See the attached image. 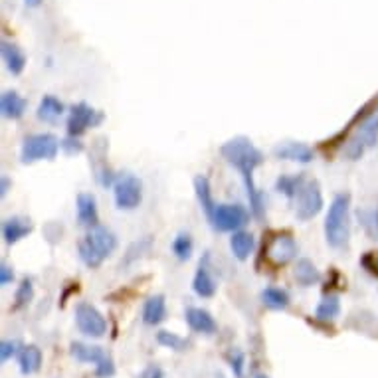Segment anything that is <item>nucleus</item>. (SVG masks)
Here are the masks:
<instances>
[{"label": "nucleus", "instance_id": "nucleus-20", "mask_svg": "<svg viewBox=\"0 0 378 378\" xmlns=\"http://www.w3.org/2000/svg\"><path fill=\"white\" fill-rule=\"evenodd\" d=\"M293 277H295V281L301 287H311V285H317L321 281V274L319 270H317V265L311 260H307V258L297 260L295 267H293Z\"/></svg>", "mask_w": 378, "mask_h": 378}, {"label": "nucleus", "instance_id": "nucleus-1", "mask_svg": "<svg viewBox=\"0 0 378 378\" xmlns=\"http://www.w3.org/2000/svg\"><path fill=\"white\" fill-rule=\"evenodd\" d=\"M220 155L242 175L249 200V212L258 220H262L265 216V194L256 187L254 171L263 164V153L247 137H234L220 147Z\"/></svg>", "mask_w": 378, "mask_h": 378}, {"label": "nucleus", "instance_id": "nucleus-9", "mask_svg": "<svg viewBox=\"0 0 378 378\" xmlns=\"http://www.w3.org/2000/svg\"><path fill=\"white\" fill-rule=\"evenodd\" d=\"M103 119H105V115L102 111L93 109L89 103H75L70 109V117H68V135L70 137H82L91 127L102 125Z\"/></svg>", "mask_w": 378, "mask_h": 378}, {"label": "nucleus", "instance_id": "nucleus-6", "mask_svg": "<svg viewBox=\"0 0 378 378\" xmlns=\"http://www.w3.org/2000/svg\"><path fill=\"white\" fill-rule=\"evenodd\" d=\"M208 220L216 232H238L249 222V212L244 204H216Z\"/></svg>", "mask_w": 378, "mask_h": 378}, {"label": "nucleus", "instance_id": "nucleus-2", "mask_svg": "<svg viewBox=\"0 0 378 378\" xmlns=\"http://www.w3.org/2000/svg\"><path fill=\"white\" fill-rule=\"evenodd\" d=\"M325 240L334 249L349 246L350 240V194L341 192L333 198V202L325 216Z\"/></svg>", "mask_w": 378, "mask_h": 378}, {"label": "nucleus", "instance_id": "nucleus-32", "mask_svg": "<svg viewBox=\"0 0 378 378\" xmlns=\"http://www.w3.org/2000/svg\"><path fill=\"white\" fill-rule=\"evenodd\" d=\"M157 343H159L160 347L171 350H185L189 347L187 339L178 337L176 333H171V331H159V333H157Z\"/></svg>", "mask_w": 378, "mask_h": 378}, {"label": "nucleus", "instance_id": "nucleus-27", "mask_svg": "<svg viewBox=\"0 0 378 378\" xmlns=\"http://www.w3.org/2000/svg\"><path fill=\"white\" fill-rule=\"evenodd\" d=\"M303 185H305V176L303 175H281L276 180V190L279 194H283L285 198L293 200Z\"/></svg>", "mask_w": 378, "mask_h": 378}, {"label": "nucleus", "instance_id": "nucleus-13", "mask_svg": "<svg viewBox=\"0 0 378 378\" xmlns=\"http://www.w3.org/2000/svg\"><path fill=\"white\" fill-rule=\"evenodd\" d=\"M274 157L279 160H293V162L307 164L315 159V151L299 141H283L274 147Z\"/></svg>", "mask_w": 378, "mask_h": 378}, {"label": "nucleus", "instance_id": "nucleus-8", "mask_svg": "<svg viewBox=\"0 0 378 378\" xmlns=\"http://www.w3.org/2000/svg\"><path fill=\"white\" fill-rule=\"evenodd\" d=\"M295 204V218L299 222L315 218L323 210V192L321 185L317 180H305V185L297 192V196L293 198Z\"/></svg>", "mask_w": 378, "mask_h": 378}, {"label": "nucleus", "instance_id": "nucleus-23", "mask_svg": "<svg viewBox=\"0 0 378 378\" xmlns=\"http://www.w3.org/2000/svg\"><path fill=\"white\" fill-rule=\"evenodd\" d=\"M70 355H72L75 361H79V363H88V364L102 363L103 359L107 357V355L103 352L102 347L86 345V343H79V341H75V343L70 345Z\"/></svg>", "mask_w": 378, "mask_h": 378}, {"label": "nucleus", "instance_id": "nucleus-41", "mask_svg": "<svg viewBox=\"0 0 378 378\" xmlns=\"http://www.w3.org/2000/svg\"><path fill=\"white\" fill-rule=\"evenodd\" d=\"M24 2H26L28 6H40V4H42V0H24Z\"/></svg>", "mask_w": 378, "mask_h": 378}, {"label": "nucleus", "instance_id": "nucleus-37", "mask_svg": "<svg viewBox=\"0 0 378 378\" xmlns=\"http://www.w3.org/2000/svg\"><path fill=\"white\" fill-rule=\"evenodd\" d=\"M15 355H16L15 341H2V343H0V361H2V363L10 361Z\"/></svg>", "mask_w": 378, "mask_h": 378}, {"label": "nucleus", "instance_id": "nucleus-21", "mask_svg": "<svg viewBox=\"0 0 378 378\" xmlns=\"http://www.w3.org/2000/svg\"><path fill=\"white\" fill-rule=\"evenodd\" d=\"M64 113H66V105L54 95H44L36 109V115L44 123H56Z\"/></svg>", "mask_w": 378, "mask_h": 378}, {"label": "nucleus", "instance_id": "nucleus-30", "mask_svg": "<svg viewBox=\"0 0 378 378\" xmlns=\"http://www.w3.org/2000/svg\"><path fill=\"white\" fill-rule=\"evenodd\" d=\"M173 254L178 262H187L192 258V249H194V242H192V236L189 232L176 234V238L173 240Z\"/></svg>", "mask_w": 378, "mask_h": 378}, {"label": "nucleus", "instance_id": "nucleus-22", "mask_svg": "<svg viewBox=\"0 0 378 378\" xmlns=\"http://www.w3.org/2000/svg\"><path fill=\"white\" fill-rule=\"evenodd\" d=\"M256 247V240L254 236L246 230H238V232H232V238H230V249H232L234 258L240 260V262H246L247 258L252 256Z\"/></svg>", "mask_w": 378, "mask_h": 378}, {"label": "nucleus", "instance_id": "nucleus-16", "mask_svg": "<svg viewBox=\"0 0 378 378\" xmlns=\"http://www.w3.org/2000/svg\"><path fill=\"white\" fill-rule=\"evenodd\" d=\"M32 230H34V226H32V222L28 218L15 216V218L4 220V224H2V238H4V242L8 246H15L22 238H26Z\"/></svg>", "mask_w": 378, "mask_h": 378}, {"label": "nucleus", "instance_id": "nucleus-12", "mask_svg": "<svg viewBox=\"0 0 378 378\" xmlns=\"http://www.w3.org/2000/svg\"><path fill=\"white\" fill-rule=\"evenodd\" d=\"M216 279L210 274V254L206 252L202 256V260L198 263V270L194 274V279H192V290L198 297L202 299H210L216 295Z\"/></svg>", "mask_w": 378, "mask_h": 378}, {"label": "nucleus", "instance_id": "nucleus-40", "mask_svg": "<svg viewBox=\"0 0 378 378\" xmlns=\"http://www.w3.org/2000/svg\"><path fill=\"white\" fill-rule=\"evenodd\" d=\"M8 189H10V180H8V176H2V178H0V194L6 196Z\"/></svg>", "mask_w": 378, "mask_h": 378}, {"label": "nucleus", "instance_id": "nucleus-26", "mask_svg": "<svg viewBox=\"0 0 378 378\" xmlns=\"http://www.w3.org/2000/svg\"><path fill=\"white\" fill-rule=\"evenodd\" d=\"M260 299H262L263 305L267 309H274V311H283L291 303L290 293L281 287H265L260 295Z\"/></svg>", "mask_w": 378, "mask_h": 378}, {"label": "nucleus", "instance_id": "nucleus-28", "mask_svg": "<svg viewBox=\"0 0 378 378\" xmlns=\"http://www.w3.org/2000/svg\"><path fill=\"white\" fill-rule=\"evenodd\" d=\"M151 247H153V238H151V236H145V238L133 242L131 246H129V249H127V254H125L123 260H121V267H129V265H133L137 260H141L145 254L151 252Z\"/></svg>", "mask_w": 378, "mask_h": 378}, {"label": "nucleus", "instance_id": "nucleus-15", "mask_svg": "<svg viewBox=\"0 0 378 378\" xmlns=\"http://www.w3.org/2000/svg\"><path fill=\"white\" fill-rule=\"evenodd\" d=\"M75 208H77V222H79L82 226H88V228L97 226V222H100V212H97V200H95L93 194H89V192L77 194Z\"/></svg>", "mask_w": 378, "mask_h": 378}, {"label": "nucleus", "instance_id": "nucleus-33", "mask_svg": "<svg viewBox=\"0 0 378 378\" xmlns=\"http://www.w3.org/2000/svg\"><path fill=\"white\" fill-rule=\"evenodd\" d=\"M228 363H230V368H232L234 377L236 378H242L244 377V363H246V357H244V352L242 350H232L230 355H228Z\"/></svg>", "mask_w": 378, "mask_h": 378}, {"label": "nucleus", "instance_id": "nucleus-24", "mask_svg": "<svg viewBox=\"0 0 378 378\" xmlns=\"http://www.w3.org/2000/svg\"><path fill=\"white\" fill-rule=\"evenodd\" d=\"M18 364H20V372L22 375H34L40 370L42 366V350L36 345H26L18 352Z\"/></svg>", "mask_w": 378, "mask_h": 378}, {"label": "nucleus", "instance_id": "nucleus-11", "mask_svg": "<svg viewBox=\"0 0 378 378\" xmlns=\"http://www.w3.org/2000/svg\"><path fill=\"white\" fill-rule=\"evenodd\" d=\"M75 325L79 333L91 339H102L107 333V321L102 315V311L86 301L77 303L75 307Z\"/></svg>", "mask_w": 378, "mask_h": 378}, {"label": "nucleus", "instance_id": "nucleus-29", "mask_svg": "<svg viewBox=\"0 0 378 378\" xmlns=\"http://www.w3.org/2000/svg\"><path fill=\"white\" fill-rule=\"evenodd\" d=\"M341 313V301L337 295H325L315 309V317L319 321H334Z\"/></svg>", "mask_w": 378, "mask_h": 378}, {"label": "nucleus", "instance_id": "nucleus-38", "mask_svg": "<svg viewBox=\"0 0 378 378\" xmlns=\"http://www.w3.org/2000/svg\"><path fill=\"white\" fill-rule=\"evenodd\" d=\"M12 281H15V272H12V267L6 265V263H0V285H8V283H12Z\"/></svg>", "mask_w": 378, "mask_h": 378}, {"label": "nucleus", "instance_id": "nucleus-31", "mask_svg": "<svg viewBox=\"0 0 378 378\" xmlns=\"http://www.w3.org/2000/svg\"><path fill=\"white\" fill-rule=\"evenodd\" d=\"M34 299V283L30 277H24L15 295V309H24Z\"/></svg>", "mask_w": 378, "mask_h": 378}, {"label": "nucleus", "instance_id": "nucleus-25", "mask_svg": "<svg viewBox=\"0 0 378 378\" xmlns=\"http://www.w3.org/2000/svg\"><path fill=\"white\" fill-rule=\"evenodd\" d=\"M194 192H196V198H198V204L204 210L206 216H210L216 208V202H214V196H212V187H210V180L204 175L194 176Z\"/></svg>", "mask_w": 378, "mask_h": 378}, {"label": "nucleus", "instance_id": "nucleus-42", "mask_svg": "<svg viewBox=\"0 0 378 378\" xmlns=\"http://www.w3.org/2000/svg\"><path fill=\"white\" fill-rule=\"evenodd\" d=\"M254 378H270V377H267V375H256Z\"/></svg>", "mask_w": 378, "mask_h": 378}, {"label": "nucleus", "instance_id": "nucleus-7", "mask_svg": "<svg viewBox=\"0 0 378 378\" xmlns=\"http://www.w3.org/2000/svg\"><path fill=\"white\" fill-rule=\"evenodd\" d=\"M113 194L119 210H135L143 200V182L133 173H121L113 185Z\"/></svg>", "mask_w": 378, "mask_h": 378}, {"label": "nucleus", "instance_id": "nucleus-43", "mask_svg": "<svg viewBox=\"0 0 378 378\" xmlns=\"http://www.w3.org/2000/svg\"><path fill=\"white\" fill-rule=\"evenodd\" d=\"M375 220H377V228H378V210L375 212Z\"/></svg>", "mask_w": 378, "mask_h": 378}, {"label": "nucleus", "instance_id": "nucleus-4", "mask_svg": "<svg viewBox=\"0 0 378 378\" xmlns=\"http://www.w3.org/2000/svg\"><path fill=\"white\" fill-rule=\"evenodd\" d=\"M378 143V107L372 109L363 121L357 125L347 143L343 147V155L349 160H359L368 149Z\"/></svg>", "mask_w": 378, "mask_h": 378}, {"label": "nucleus", "instance_id": "nucleus-10", "mask_svg": "<svg viewBox=\"0 0 378 378\" xmlns=\"http://www.w3.org/2000/svg\"><path fill=\"white\" fill-rule=\"evenodd\" d=\"M297 242L293 240L291 234H276L263 244V254L272 262L274 267H283L297 258Z\"/></svg>", "mask_w": 378, "mask_h": 378}, {"label": "nucleus", "instance_id": "nucleus-39", "mask_svg": "<svg viewBox=\"0 0 378 378\" xmlns=\"http://www.w3.org/2000/svg\"><path fill=\"white\" fill-rule=\"evenodd\" d=\"M139 378H164V372H162V368L157 366V364H151V366H147L145 370L139 375Z\"/></svg>", "mask_w": 378, "mask_h": 378}, {"label": "nucleus", "instance_id": "nucleus-35", "mask_svg": "<svg viewBox=\"0 0 378 378\" xmlns=\"http://www.w3.org/2000/svg\"><path fill=\"white\" fill-rule=\"evenodd\" d=\"M115 375V364L109 357H105L102 363L95 364V377L97 378H111Z\"/></svg>", "mask_w": 378, "mask_h": 378}, {"label": "nucleus", "instance_id": "nucleus-14", "mask_svg": "<svg viewBox=\"0 0 378 378\" xmlns=\"http://www.w3.org/2000/svg\"><path fill=\"white\" fill-rule=\"evenodd\" d=\"M185 319L194 333L214 334L218 331V323L212 317V313L206 309H200V307H189L185 313Z\"/></svg>", "mask_w": 378, "mask_h": 378}, {"label": "nucleus", "instance_id": "nucleus-34", "mask_svg": "<svg viewBox=\"0 0 378 378\" xmlns=\"http://www.w3.org/2000/svg\"><path fill=\"white\" fill-rule=\"evenodd\" d=\"M361 267L366 274H370L372 277H378V252H366L361 258Z\"/></svg>", "mask_w": 378, "mask_h": 378}, {"label": "nucleus", "instance_id": "nucleus-3", "mask_svg": "<svg viewBox=\"0 0 378 378\" xmlns=\"http://www.w3.org/2000/svg\"><path fill=\"white\" fill-rule=\"evenodd\" d=\"M115 249L117 236L109 228L100 226V224L89 228V232L84 236V240L79 242V247H77L79 260L91 270L100 267Z\"/></svg>", "mask_w": 378, "mask_h": 378}, {"label": "nucleus", "instance_id": "nucleus-19", "mask_svg": "<svg viewBox=\"0 0 378 378\" xmlns=\"http://www.w3.org/2000/svg\"><path fill=\"white\" fill-rule=\"evenodd\" d=\"M0 52H2L4 64H6V70L12 73V75H20V73L24 72V68H26V56H24V52L18 46L10 44V42L4 40Z\"/></svg>", "mask_w": 378, "mask_h": 378}, {"label": "nucleus", "instance_id": "nucleus-36", "mask_svg": "<svg viewBox=\"0 0 378 378\" xmlns=\"http://www.w3.org/2000/svg\"><path fill=\"white\" fill-rule=\"evenodd\" d=\"M62 151H64L66 155H77V153L84 151V143L77 141V137H70V135H68V139L62 141Z\"/></svg>", "mask_w": 378, "mask_h": 378}, {"label": "nucleus", "instance_id": "nucleus-17", "mask_svg": "<svg viewBox=\"0 0 378 378\" xmlns=\"http://www.w3.org/2000/svg\"><path fill=\"white\" fill-rule=\"evenodd\" d=\"M26 107H28V103L26 100L18 93V91H2V95H0V111H2V115L6 117V119H22L24 113H26Z\"/></svg>", "mask_w": 378, "mask_h": 378}, {"label": "nucleus", "instance_id": "nucleus-5", "mask_svg": "<svg viewBox=\"0 0 378 378\" xmlns=\"http://www.w3.org/2000/svg\"><path fill=\"white\" fill-rule=\"evenodd\" d=\"M59 149H62V141H58V137L52 135V133L30 135L22 143L20 160L24 164H32V162H38V160H54Z\"/></svg>", "mask_w": 378, "mask_h": 378}, {"label": "nucleus", "instance_id": "nucleus-18", "mask_svg": "<svg viewBox=\"0 0 378 378\" xmlns=\"http://www.w3.org/2000/svg\"><path fill=\"white\" fill-rule=\"evenodd\" d=\"M164 319H167V299H164V295L149 297L145 305H143V323L155 327V325H160Z\"/></svg>", "mask_w": 378, "mask_h": 378}]
</instances>
